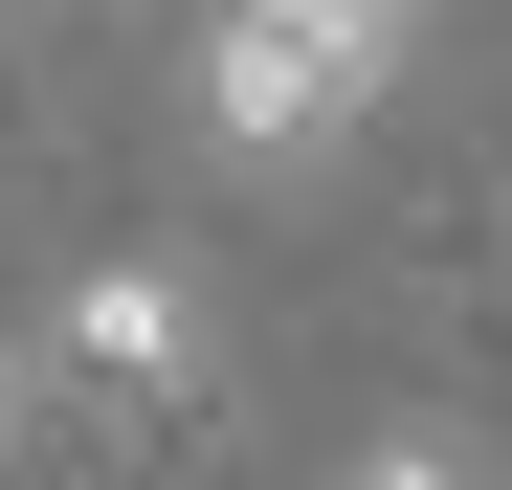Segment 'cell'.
<instances>
[{
  "label": "cell",
  "mask_w": 512,
  "mask_h": 490,
  "mask_svg": "<svg viewBox=\"0 0 512 490\" xmlns=\"http://www.w3.org/2000/svg\"><path fill=\"white\" fill-rule=\"evenodd\" d=\"M23 424H45V357H23V335H0V468H23Z\"/></svg>",
  "instance_id": "obj_4"
},
{
  "label": "cell",
  "mask_w": 512,
  "mask_h": 490,
  "mask_svg": "<svg viewBox=\"0 0 512 490\" xmlns=\"http://www.w3.org/2000/svg\"><path fill=\"white\" fill-rule=\"evenodd\" d=\"M334 490H490V468H468L446 424H379V446H357V468H334Z\"/></svg>",
  "instance_id": "obj_3"
},
{
  "label": "cell",
  "mask_w": 512,
  "mask_h": 490,
  "mask_svg": "<svg viewBox=\"0 0 512 490\" xmlns=\"http://www.w3.org/2000/svg\"><path fill=\"white\" fill-rule=\"evenodd\" d=\"M45 379H90V401H134V424H179V401L223 379V335H201V290L156 268V245H90V268H67V312H45Z\"/></svg>",
  "instance_id": "obj_2"
},
{
  "label": "cell",
  "mask_w": 512,
  "mask_h": 490,
  "mask_svg": "<svg viewBox=\"0 0 512 490\" xmlns=\"http://www.w3.org/2000/svg\"><path fill=\"white\" fill-rule=\"evenodd\" d=\"M423 0H223V45H201V134L223 156H334L379 112V67H401Z\"/></svg>",
  "instance_id": "obj_1"
}]
</instances>
